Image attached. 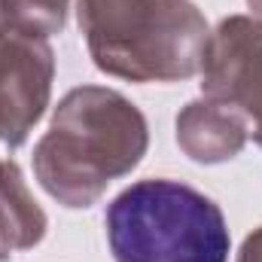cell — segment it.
I'll list each match as a JSON object with an SVG mask.
<instances>
[{
  "mask_svg": "<svg viewBox=\"0 0 262 262\" xmlns=\"http://www.w3.org/2000/svg\"><path fill=\"white\" fill-rule=\"evenodd\" d=\"M107 244L116 262H229L220 204L180 180H140L110 201Z\"/></svg>",
  "mask_w": 262,
  "mask_h": 262,
  "instance_id": "cell-1",
  "label": "cell"
}]
</instances>
